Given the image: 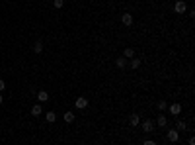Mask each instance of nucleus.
Returning <instances> with one entry per match:
<instances>
[{
	"label": "nucleus",
	"mask_w": 195,
	"mask_h": 145,
	"mask_svg": "<svg viewBox=\"0 0 195 145\" xmlns=\"http://www.w3.org/2000/svg\"><path fill=\"white\" fill-rule=\"evenodd\" d=\"M156 124L160 126V128H166V126H168V118H166L164 114H160V116L156 118Z\"/></svg>",
	"instance_id": "8"
},
{
	"label": "nucleus",
	"mask_w": 195,
	"mask_h": 145,
	"mask_svg": "<svg viewBox=\"0 0 195 145\" xmlns=\"http://www.w3.org/2000/svg\"><path fill=\"white\" fill-rule=\"evenodd\" d=\"M158 110L166 112V110H168V102H166V100H160V102H158Z\"/></svg>",
	"instance_id": "18"
},
{
	"label": "nucleus",
	"mask_w": 195,
	"mask_h": 145,
	"mask_svg": "<svg viewBox=\"0 0 195 145\" xmlns=\"http://www.w3.org/2000/svg\"><path fill=\"white\" fill-rule=\"evenodd\" d=\"M185 128H187V124H185V122H183V120H178L174 129H176V132H185Z\"/></svg>",
	"instance_id": "12"
},
{
	"label": "nucleus",
	"mask_w": 195,
	"mask_h": 145,
	"mask_svg": "<svg viewBox=\"0 0 195 145\" xmlns=\"http://www.w3.org/2000/svg\"><path fill=\"white\" fill-rule=\"evenodd\" d=\"M129 67H131V69H139L141 67V59H139V57H133L131 63H129Z\"/></svg>",
	"instance_id": "14"
},
{
	"label": "nucleus",
	"mask_w": 195,
	"mask_h": 145,
	"mask_svg": "<svg viewBox=\"0 0 195 145\" xmlns=\"http://www.w3.org/2000/svg\"><path fill=\"white\" fill-rule=\"evenodd\" d=\"M142 145H156V141H152V139H146V141H142Z\"/></svg>",
	"instance_id": "20"
},
{
	"label": "nucleus",
	"mask_w": 195,
	"mask_h": 145,
	"mask_svg": "<svg viewBox=\"0 0 195 145\" xmlns=\"http://www.w3.org/2000/svg\"><path fill=\"white\" fill-rule=\"evenodd\" d=\"M53 6H55V8H63L64 2H63V0H53Z\"/></svg>",
	"instance_id": "19"
},
{
	"label": "nucleus",
	"mask_w": 195,
	"mask_h": 145,
	"mask_svg": "<svg viewBox=\"0 0 195 145\" xmlns=\"http://www.w3.org/2000/svg\"><path fill=\"white\" fill-rule=\"evenodd\" d=\"M121 57H125V59H133V57H135V49H133V47H127Z\"/></svg>",
	"instance_id": "10"
},
{
	"label": "nucleus",
	"mask_w": 195,
	"mask_h": 145,
	"mask_svg": "<svg viewBox=\"0 0 195 145\" xmlns=\"http://www.w3.org/2000/svg\"><path fill=\"white\" fill-rule=\"evenodd\" d=\"M0 104H2V96H0Z\"/></svg>",
	"instance_id": "23"
},
{
	"label": "nucleus",
	"mask_w": 195,
	"mask_h": 145,
	"mask_svg": "<svg viewBox=\"0 0 195 145\" xmlns=\"http://www.w3.org/2000/svg\"><path fill=\"white\" fill-rule=\"evenodd\" d=\"M121 24H123V26H133V16H131V14H129V12H125V14H121Z\"/></svg>",
	"instance_id": "2"
},
{
	"label": "nucleus",
	"mask_w": 195,
	"mask_h": 145,
	"mask_svg": "<svg viewBox=\"0 0 195 145\" xmlns=\"http://www.w3.org/2000/svg\"><path fill=\"white\" fill-rule=\"evenodd\" d=\"M174 12H176V14H183V12H187V4L183 2V0H178L176 6H174Z\"/></svg>",
	"instance_id": "1"
},
{
	"label": "nucleus",
	"mask_w": 195,
	"mask_h": 145,
	"mask_svg": "<svg viewBox=\"0 0 195 145\" xmlns=\"http://www.w3.org/2000/svg\"><path fill=\"white\" fill-rule=\"evenodd\" d=\"M168 139H170L172 143H176V141L179 139V132H176V129H168Z\"/></svg>",
	"instance_id": "5"
},
{
	"label": "nucleus",
	"mask_w": 195,
	"mask_h": 145,
	"mask_svg": "<svg viewBox=\"0 0 195 145\" xmlns=\"http://www.w3.org/2000/svg\"><path fill=\"white\" fill-rule=\"evenodd\" d=\"M64 122H67V124H72V122H74V114H72V112H67V114H64V118H63Z\"/></svg>",
	"instance_id": "17"
},
{
	"label": "nucleus",
	"mask_w": 195,
	"mask_h": 145,
	"mask_svg": "<svg viewBox=\"0 0 195 145\" xmlns=\"http://www.w3.org/2000/svg\"><path fill=\"white\" fill-rule=\"evenodd\" d=\"M33 51H35V53H41V51H43V41H35V43H33Z\"/></svg>",
	"instance_id": "16"
},
{
	"label": "nucleus",
	"mask_w": 195,
	"mask_h": 145,
	"mask_svg": "<svg viewBox=\"0 0 195 145\" xmlns=\"http://www.w3.org/2000/svg\"><path fill=\"white\" fill-rule=\"evenodd\" d=\"M141 124V116L139 114H133L131 116V118H129V126H133V128H137V126H139Z\"/></svg>",
	"instance_id": "6"
},
{
	"label": "nucleus",
	"mask_w": 195,
	"mask_h": 145,
	"mask_svg": "<svg viewBox=\"0 0 195 145\" xmlns=\"http://www.w3.org/2000/svg\"><path fill=\"white\" fill-rule=\"evenodd\" d=\"M189 145H195V137H189Z\"/></svg>",
	"instance_id": "22"
},
{
	"label": "nucleus",
	"mask_w": 195,
	"mask_h": 145,
	"mask_svg": "<svg viewBox=\"0 0 195 145\" xmlns=\"http://www.w3.org/2000/svg\"><path fill=\"white\" fill-rule=\"evenodd\" d=\"M45 122H47V124H53V122H57V114H55V112H47V114H45Z\"/></svg>",
	"instance_id": "13"
},
{
	"label": "nucleus",
	"mask_w": 195,
	"mask_h": 145,
	"mask_svg": "<svg viewBox=\"0 0 195 145\" xmlns=\"http://www.w3.org/2000/svg\"><path fill=\"white\" fill-rule=\"evenodd\" d=\"M142 129H144L146 133H150V132L154 129V120H144V122H142Z\"/></svg>",
	"instance_id": "4"
},
{
	"label": "nucleus",
	"mask_w": 195,
	"mask_h": 145,
	"mask_svg": "<svg viewBox=\"0 0 195 145\" xmlns=\"http://www.w3.org/2000/svg\"><path fill=\"white\" fill-rule=\"evenodd\" d=\"M41 112H43V106H41V104H35V106L31 108V114H33V116H41Z\"/></svg>",
	"instance_id": "15"
},
{
	"label": "nucleus",
	"mask_w": 195,
	"mask_h": 145,
	"mask_svg": "<svg viewBox=\"0 0 195 145\" xmlns=\"http://www.w3.org/2000/svg\"><path fill=\"white\" fill-rule=\"evenodd\" d=\"M74 106L78 108V110H84V108H88V100H86L84 96H80V98H76V102H74Z\"/></svg>",
	"instance_id": "3"
},
{
	"label": "nucleus",
	"mask_w": 195,
	"mask_h": 145,
	"mask_svg": "<svg viewBox=\"0 0 195 145\" xmlns=\"http://www.w3.org/2000/svg\"><path fill=\"white\" fill-rule=\"evenodd\" d=\"M168 110H170V114L178 116L179 112H182V104H170V106H168Z\"/></svg>",
	"instance_id": "7"
},
{
	"label": "nucleus",
	"mask_w": 195,
	"mask_h": 145,
	"mask_svg": "<svg viewBox=\"0 0 195 145\" xmlns=\"http://www.w3.org/2000/svg\"><path fill=\"white\" fill-rule=\"evenodd\" d=\"M6 88V84H4V81H2V78H0V92H2Z\"/></svg>",
	"instance_id": "21"
},
{
	"label": "nucleus",
	"mask_w": 195,
	"mask_h": 145,
	"mask_svg": "<svg viewBox=\"0 0 195 145\" xmlns=\"http://www.w3.org/2000/svg\"><path fill=\"white\" fill-rule=\"evenodd\" d=\"M37 98H39V102H47V100H49V92L47 90H39L37 92Z\"/></svg>",
	"instance_id": "11"
},
{
	"label": "nucleus",
	"mask_w": 195,
	"mask_h": 145,
	"mask_svg": "<svg viewBox=\"0 0 195 145\" xmlns=\"http://www.w3.org/2000/svg\"><path fill=\"white\" fill-rule=\"evenodd\" d=\"M115 65H117V67L119 69H127V59H125V57H117V59H115Z\"/></svg>",
	"instance_id": "9"
}]
</instances>
